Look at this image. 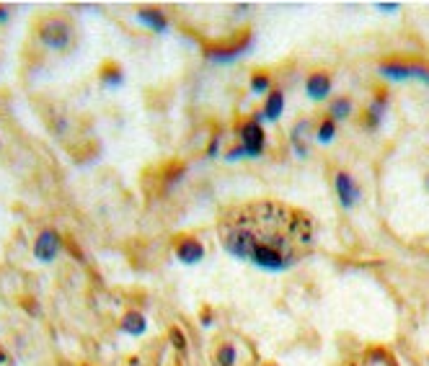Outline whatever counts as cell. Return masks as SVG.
I'll list each match as a JSON object with an SVG mask.
<instances>
[{
  "label": "cell",
  "mask_w": 429,
  "mask_h": 366,
  "mask_svg": "<svg viewBox=\"0 0 429 366\" xmlns=\"http://www.w3.org/2000/svg\"><path fill=\"white\" fill-rule=\"evenodd\" d=\"M217 233L230 255L266 271L293 268L315 243L310 214L277 199H254L228 206L217 219Z\"/></svg>",
  "instance_id": "1"
},
{
  "label": "cell",
  "mask_w": 429,
  "mask_h": 366,
  "mask_svg": "<svg viewBox=\"0 0 429 366\" xmlns=\"http://www.w3.org/2000/svg\"><path fill=\"white\" fill-rule=\"evenodd\" d=\"M34 34H36V39L47 47V50L60 52V55H67V52L75 47V42H78L75 23H72L67 16H58V13L36 18Z\"/></svg>",
  "instance_id": "2"
},
{
  "label": "cell",
  "mask_w": 429,
  "mask_h": 366,
  "mask_svg": "<svg viewBox=\"0 0 429 366\" xmlns=\"http://www.w3.org/2000/svg\"><path fill=\"white\" fill-rule=\"evenodd\" d=\"M214 366H251L254 348L246 340H238L233 336H220L214 343Z\"/></svg>",
  "instance_id": "3"
},
{
  "label": "cell",
  "mask_w": 429,
  "mask_h": 366,
  "mask_svg": "<svg viewBox=\"0 0 429 366\" xmlns=\"http://www.w3.org/2000/svg\"><path fill=\"white\" fill-rule=\"evenodd\" d=\"M238 134H241V142H244V152L251 157H256L264 152V129L259 124V119H244L238 124Z\"/></svg>",
  "instance_id": "4"
},
{
  "label": "cell",
  "mask_w": 429,
  "mask_h": 366,
  "mask_svg": "<svg viewBox=\"0 0 429 366\" xmlns=\"http://www.w3.org/2000/svg\"><path fill=\"white\" fill-rule=\"evenodd\" d=\"M63 250V238L58 230H42L34 240V258L39 263H52Z\"/></svg>",
  "instance_id": "5"
},
{
  "label": "cell",
  "mask_w": 429,
  "mask_h": 366,
  "mask_svg": "<svg viewBox=\"0 0 429 366\" xmlns=\"http://www.w3.org/2000/svg\"><path fill=\"white\" fill-rule=\"evenodd\" d=\"M173 253L181 263H200L205 258V245L194 235H176L173 238Z\"/></svg>",
  "instance_id": "6"
},
{
  "label": "cell",
  "mask_w": 429,
  "mask_h": 366,
  "mask_svg": "<svg viewBox=\"0 0 429 366\" xmlns=\"http://www.w3.org/2000/svg\"><path fill=\"white\" fill-rule=\"evenodd\" d=\"M249 44H251L249 31H238L236 36H230L228 42H220V44H214V47H210L207 55L210 57H233V55H241L244 50H249Z\"/></svg>",
  "instance_id": "7"
},
{
  "label": "cell",
  "mask_w": 429,
  "mask_h": 366,
  "mask_svg": "<svg viewBox=\"0 0 429 366\" xmlns=\"http://www.w3.org/2000/svg\"><path fill=\"white\" fill-rule=\"evenodd\" d=\"M337 194H339V199H342V204L349 209V206H354L357 204V199H359V186L354 183V178L349 176V173H337Z\"/></svg>",
  "instance_id": "8"
},
{
  "label": "cell",
  "mask_w": 429,
  "mask_h": 366,
  "mask_svg": "<svg viewBox=\"0 0 429 366\" xmlns=\"http://www.w3.org/2000/svg\"><path fill=\"white\" fill-rule=\"evenodd\" d=\"M349 366H396V359L386 348H367L357 361H352Z\"/></svg>",
  "instance_id": "9"
},
{
  "label": "cell",
  "mask_w": 429,
  "mask_h": 366,
  "mask_svg": "<svg viewBox=\"0 0 429 366\" xmlns=\"http://www.w3.org/2000/svg\"><path fill=\"white\" fill-rule=\"evenodd\" d=\"M305 91H308V96L315 99V101L326 99V96L331 93V75L329 72H313L305 83Z\"/></svg>",
  "instance_id": "10"
},
{
  "label": "cell",
  "mask_w": 429,
  "mask_h": 366,
  "mask_svg": "<svg viewBox=\"0 0 429 366\" xmlns=\"http://www.w3.org/2000/svg\"><path fill=\"white\" fill-rule=\"evenodd\" d=\"M137 21H143L148 28H153L156 34H163L165 28H168V21H165V16L156 8H143V11H137Z\"/></svg>",
  "instance_id": "11"
},
{
  "label": "cell",
  "mask_w": 429,
  "mask_h": 366,
  "mask_svg": "<svg viewBox=\"0 0 429 366\" xmlns=\"http://www.w3.org/2000/svg\"><path fill=\"white\" fill-rule=\"evenodd\" d=\"M145 328H148V323H145V315L143 312H127V315L122 317V331L129 333V336H143Z\"/></svg>",
  "instance_id": "12"
},
{
  "label": "cell",
  "mask_w": 429,
  "mask_h": 366,
  "mask_svg": "<svg viewBox=\"0 0 429 366\" xmlns=\"http://www.w3.org/2000/svg\"><path fill=\"white\" fill-rule=\"evenodd\" d=\"M282 109H285V96L279 91H272L264 104V116L266 119H277L279 113H282Z\"/></svg>",
  "instance_id": "13"
},
{
  "label": "cell",
  "mask_w": 429,
  "mask_h": 366,
  "mask_svg": "<svg viewBox=\"0 0 429 366\" xmlns=\"http://www.w3.org/2000/svg\"><path fill=\"white\" fill-rule=\"evenodd\" d=\"M101 80L107 85H116L122 83V67L116 62H107L104 65V70H101Z\"/></svg>",
  "instance_id": "14"
},
{
  "label": "cell",
  "mask_w": 429,
  "mask_h": 366,
  "mask_svg": "<svg viewBox=\"0 0 429 366\" xmlns=\"http://www.w3.org/2000/svg\"><path fill=\"white\" fill-rule=\"evenodd\" d=\"M334 132H337V124H334V119H331V116L321 119V124H318V129H315V134H318V140H321V142H329L331 137H334Z\"/></svg>",
  "instance_id": "15"
},
{
  "label": "cell",
  "mask_w": 429,
  "mask_h": 366,
  "mask_svg": "<svg viewBox=\"0 0 429 366\" xmlns=\"http://www.w3.org/2000/svg\"><path fill=\"white\" fill-rule=\"evenodd\" d=\"M349 111H352V101L349 99H339V101H334V106H331V113H334V116H339V119L349 116Z\"/></svg>",
  "instance_id": "16"
},
{
  "label": "cell",
  "mask_w": 429,
  "mask_h": 366,
  "mask_svg": "<svg viewBox=\"0 0 429 366\" xmlns=\"http://www.w3.org/2000/svg\"><path fill=\"white\" fill-rule=\"evenodd\" d=\"M251 88L256 93H264L269 88V75L266 72H254V78H251Z\"/></svg>",
  "instance_id": "17"
},
{
  "label": "cell",
  "mask_w": 429,
  "mask_h": 366,
  "mask_svg": "<svg viewBox=\"0 0 429 366\" xmlns=\"http://www.w3.org/2000/svg\"><path fill=\"white\" fill-rule=\"evenodd\" d=\"M171 340H176V345H179V348H184V336H181V331L179 328H171Z\"/></svg>",
  "instance_id": "18"
},
{
  "label": "cell",
  "mask_w": 429,
  "mask_h": 366,
  "mask_svg": "<svg viewBox=\"0 0 429 366\" xmlns=\"http://www.w3.org/2000/svg\"><path fill=\"white\" fill-rule=\"evenodd\" d=\"M266 366H277V364H266Z\"/></svg>",
  "instance_id": "19"
}]
</instances>
